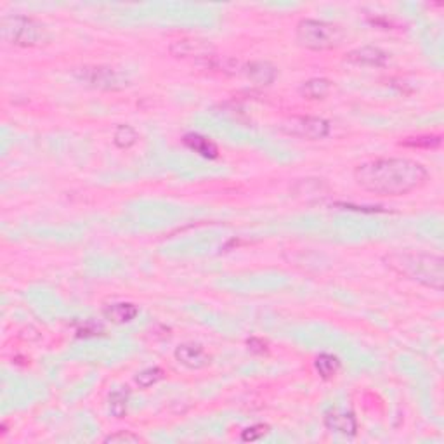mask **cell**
Here are the masks:
<instances>
[{
    "mask_svg": "<svg viewBox=\"0 0 444 444\" xmlns=\"http://www.w3.org/2000/svg\"><path fill=\"white\" fill-rule=\"evenodd\" d=\"M429 171L409 158H378L354 168V181L361 189L380 196H403L422 188Z\"/></svg>",
    "mask_w": 444,
    "mask_h": 444,
    "instance_id": "6da1fadb",
    "label": "cell"
},
{
    "mask_svg": "<svg viewBox=\"0 0 444 444\" xmlns=\"http://www.w3.org/2000/svg\"><path fill=\"white\" fill-rule=\"evenodd\" d=\"M385 262L392 271L420 284L443 290L444 260L436 253L423 252H394L385 255Z\"/></svg>",
    "mask_w": 444,
    "mask_h": 444,
    "instance_id": "7a4b0ae2",
    "label": "cell"
},
{
    "mask_svg": "<svg viewBox=\"0 0 444 444\" xmlns=\"http://www.w3.org/2000/svg\"><path fill=\"white\" fill-rule=\"evenodd\" d=\"M295 39L300 47L309 50H331L342 46L344 30L323 19H302L295 30Z\"/></svg>",
    "mask_w": 444,
    "mask_h": 444,
    "instance_id": "3957f363",
    "label": "cell"
},
{
    "mask_svg": "<svg viewBox=\"0 0 444 444\" xmlns=\"http://www.w3.org/2000/svg\"><path fill=\"white\" fill-rule=\"evenodd\" d=\"M0 30L2 39L16 47H35L47 40L46 26L28 16H8Z\"/></svg>",
    "mask_w": 444,
    "mask_h": 444,
    "instance_id": "277c9868",
    "label": "cell"
},
{
    "mask_svg": "<svg viewBox=\"0 0 444 444\" xmlns=\"http://www.w3.org/2000/svg\"><path fill=\"white\" fill-rule=\"evenodd\" d=\"M80 82L101 90H122L127 87V79L110 66H84L75 71Z\"/></svg>",
    "mask_w": 444,
    "mask_h": 444,
    "instance_id": "5b68a950",
    "label": "cell"
},
{
    "mask_svg": "<svg viewBox=\"0 0 444 444\" xmlns=\"http://www.w3.org/2000/svg\"><path fill=\"white\" fill-rule=\"evenodd\" d=\"M287 131L293 135L304 139H323L330 134V124L320 117H297L291 118L287 125Z\"/></svg>",
    "mask_w": 444,
    "mask_h": 444,
    "instance_id": "8992f818",
    "label": "cell"
},
{
    "mask_svg": "<svg viewBox=\"0 0 444 444\" xmlns=\"http://www.w3.org/2000/svg\"><path fill=\"white\" fill-rule=\"evenodd\" d=\"M213 49L205 40L182 39L171 46V54L175 57H198V59H210L213 57Z\"/></svg>",
    "mask_w": 444,
    "mask_h": 444,
    "instance_id": "52a82bcc",
    "label": "cell"
},
{
    "mask_svg": "<svg viewBox=\"0 0 444 444\" xmlns=\"http://www.w3.org/2000/svg\"><path fill=\"white\" fill-rule=\"evenodd\" d=\"M325 425H327L328 430L342 434V436H354L356 430H358L356 416L351 412H345V409L340 408L330 409L325 415Z\"/></svg>",
    "mask_w": 444,
    "mask_h": 444,
    "instance_id": "ba28073f",
    "label": "cell"
},
{
    "mask_svg": "<svg viewBox=\"0 0 444 444\" xmlns=\"http://www.w3.org/2000/svg\"><path fill=\"white\" fill-rule=\"evenodd\" d=\"M345 61L356 66H384L389 61L387 52L374 46L358 47L345 56Z\"/></svg>",
    "mask_w": 444,
    "mask_h": 444,
    "instance_id": "9c48e42d",
    "label": "cell"
},
{
    "mask_svg": "<svg viewBox=\"0 0 444 444\" xmlns=\"http://www.w3.org/2000/svg\"><path fill=\"white\" fill-rule=\"evenodd\" d=\"M175 359L189 369H200L210 363V356L198 344H182L175 349Z\"/></svg>",
    "mask_w": 444,
    "mask_h": 444,
    "instance_id": "30bf717a",
    "label": "cell"
},
{
    "mask_svg": "<svg viewBox=\"0 0 444 444\" xmlns=\"http://www.w3.org/2000/svg\"><path fill=\"white\" fill-rule=\"evenodd\" d=\"M245 75L257 86H269L276 79V68L267 61H252L245 66Z\"/></svg>",
    "mask_w": 444,
    "mask_h": 444,
    "instance_id": "8fae6325",
    "label": "cell"
},
{
    "mask_svg": "<svg viewBox=\"0 0 444 444\" xmlns=\"http://www.w3.org/2000/svg\"><path fill=\"white\" fill-rule=\"evenodd\" d=\"M184 144L188 146L189 150H193L195 153L202 155L203 158H210V160H213V158L219 157V150H217V146L213 144L210 139L203 137V135L200 134H186L184 135Z\"/></svg>",
    "mask_w": 444,
    "mask_h": 444,
    "instance_id": "7c38bea8",
    "label": "cell"
},
{
    "mask_svg": "<svg viewBox=\"0 0 444 444\" xmlns=\"http://www.w3.org/2000/svg\"><path fill=\"white\" fill-rule=\"evenodd\" d=\"M331 82L327 79H311L300 87V94L311 101H320L330 94Z\"/></svg>",
    "mask_w": 444,
    "mask_h": 444,
    "instance_id": "4fadbf2b",
    "label": "cell"
},
{
    "mask_svg": "<svg viewBox=\"0 0 444 444\" xmlns=\"http://www.w3.org/2000/svg\"><path fill=\"white\" fill-rule=\"evenodd\" d=\"M137 307L134 304L128 302H120V304H111L110 307L104 309V314H106L108 320L115 321V323H127V321H132L135 316H137Z\"/></svg>",
    "mask_w": 444,
    "mask_h": 444,
    "instance_id": "5bb4252c",
    "label": "cell"
},
{
    "mask_svg": "<svg viewBox=\"0 0 444 444\" xmlns=\"http://www.w3.org/2000/svg\"><path fill=\"white\" fill-rule=\"evenodd\" d=\"M405 148H416V150H436L443 144V137L436 134L430 135H413V137H406L399 142Z\"/></svg>",
    "mask_w": 444,
    "mask_h": 444,
    "instance_id": "9a60e30c",
    "label": "cell"
},
{
    "mask_svg": "<svg viewBox=\"0 0 444 444\" xmlns=\"http://www.w3.org/2000/svg\"><path fill=\"white\" fill-rule=\"evenodd\" d=\"M314 366H316V371L320 374L321 378L330 380V378H334L338 374L340 361L334 354H320L316 358V361H314Z\"/></svg>",
    "mask_w": 444,
    "mask_h": 444,
    "instance_id": "2e32d148",
    "label": "cell"
},
{
    "mask_svg": "<svg viewBox=\"0 0 444 444\" xmlns=\"http://www.w3.org/2000/svg\"><path fill=\"white\" fill-rule=\"evenodd\" d=\"M110 413L115 416V418H124L125 413H127V403H128V392L127 391H113L110 394Z\"/></svg>",
    "mask_w": 444,
    "mask_h": 444,
    "instance_id": "e0dca14e",
    "label": "cell"
},
{
    "mask_svg": "<svg viewBox=\"0 0 444 444\" xmlns=\"http://www.w3.org/2000/svg\"><path fill=\"white\" fill-rule=\"evenodd\" d=\"M135 141H137V132H135L131 125H120V127H117L113 135V142L117 148L127 150V148L135 144Z\"/></svg>",
    "mask_w": 444,
    "mask_h": 444,
    "instance_id": "ac0fdd59",
    "label": "cell"
},
{
    "mask_svg": "<svg viewBox=\"0 0 444 444\" xmlns=\"http://www.w3.org/2000/svg\"><path fill=\"white\" fill-rule=\"evenodd\" d=\"M162 377H164V369L158 368V366H151V368L142 369L141 374L135 377V384L142 389H148L157 384L158 380H162Z\"/></svg>",
    "mask_w": 444,
    "mask_h": 444,
    "instance_id": "d6986e66",
    "label": "cell"
},
{
    "mask_svg": "<svg viewBox=\"0 0 444 444\" xmlns=\"http://www.w3.org/2000/svg\"><path fill=\"white\" fill-rule=\"evenodd\" d=\"M141 437L137 434L131 432V430H120V432L110 434L108 437H104V443L110 444H124V443H141Z\"/></svg>",
    "mask_w": 444,
    "mask_h": 444,
    "instance_id": "ffe728a7",
    "label": "cell"
},
{
    "mask_svg": "<svg viewBox=\"0 0 444 444\" xmlns=\"http://www.w3.org/2000/svg\"><path fill=\"white\" fill-rule=\"evenodd\" d=\"M269 432V427L267 425H262V423H259V425H253V427H249V429H245L242 432V441H247V443H253V441H259L262 439L266 434Z\"/></svg>",
    "mask_w": 444,
    "mask_h": 444,
    "instance_id": "44dd1931",
    "label": "cell"
},
{
    "mask_svg": "<svg viewBox=\"0 0 444 444\" xmlns=\"http://www.w3.org/2000/svg\"><path fill=\"white\" fill-rule=\"evenodd\" d=\"M247 344H249L250 351H253V352H264V351H266V344H264L262 340H259V338H250V340L247 342Z\"/></svg>",
    "mask_w": 444,
    "mask_h": 444,
    "instance_id": "7402d4cb",
    "label": "cell"
}]
</instances>
